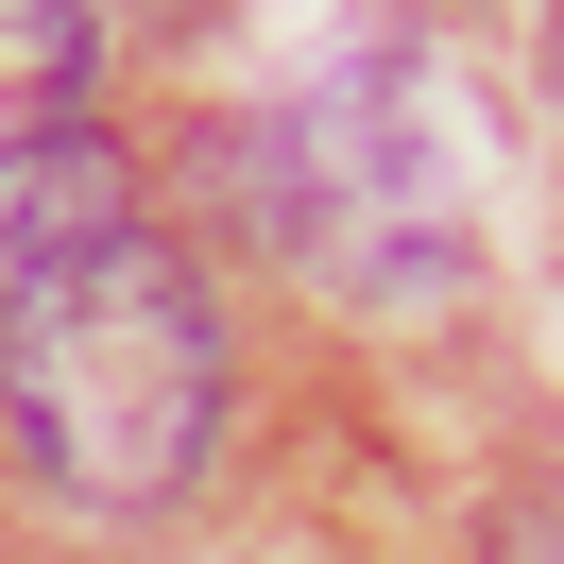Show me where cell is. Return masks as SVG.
<instances>
[{"instance_id":"cell-1","label":"cell","mask_w":564,"mask_h":564,"mask_svg":"<svg viewBox=\"0 0 564 564\" xmlns=\"http://www.w3.org/2000/svg\"><path fill=\"white\" fill-rule=\"evenodd\" d=\"M0 427L69 513H172L223 445V325L120 223L86 257L0 274Z\"/></svg>"},{"instance_id":"cell-2","label":"cell","mask_w":564,"mask_h":564,"mask_svg":"<svg viewBox=\"0 0 564 564\" xmlns=\"http://www.w3.org/2000/svg\"><path fill=\"white\" fill-rule=\"evenodd\" d=\"M240 206L343 308H445L479 274V138L427 69H325L240 138Z\"/></svg>"},{"instance_id":"cell-3","label":"cell","mask_w":564,"mask_h":564,"mask_svg":"<svg viewBox=\"0 0 564 564\" xmlns=\"http://www.w3.org/2000/svg\"><path fill=\"white\" fill-rule=\"evenodd\" d=\"M138 223V188H120V154L86 138V120H52V138L0 154V274H35V257H86Z\"/></svg>"},{"instance_id":"cell-4","label":"cell","mask_w":564,"mask_h":564,"mask_svg":"<svg viewBox=\"0 0 564 564\" xmlns=\"http://www.w3.org/2000/svg\"><path fill=\"white\" fill-rule=\"evenodd\" d=\"M86 52H104V18H86V0H0V154L52 138V120L86 104Z\"/></svg>"}]
</instances>
